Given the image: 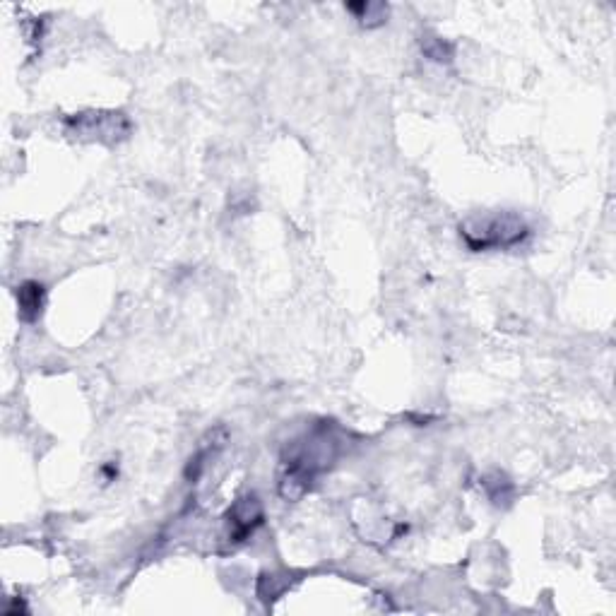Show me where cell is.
Wrapping results in <instances>:
<instances>
[{
	"mask_svg": "<svg viewBox=\"0 0 616 616\" xmlns=\"http://www.w3.org/2000/svg\"><path fill=\"white\" fill-rule=\"evenodd\" d=\"M340 455V441L328 424L316 426L304 438L289 443L282 455V472L277 479V491L284 501H299L311 491L313 482L333 467Z\"/></svg>",
	"mask_w": 616,
	"mask_h": 616,
	"instance_id": "cell-1",
	"label": "cell"
},
{
	"mask_svg": "<svg viewBox=\"0 0 616 616\" xmlns=\"http://www.w3.org/2000/svg\"><path fill=\"white\" fill-rule=\"evenodd\" d=\"M460 239L475 253L506 251L520 246L530 236V227L518 212H484L460 222Z\"/></svg>",
	"mask_w": 616,
	"mask_h": 616,
	"instance_id": "cell-2",
	"label": "cell"
},
{
	"mask_svg": "<svg viewBox=\"0 0 616 616\" xmlns=\"http://www.w3.org/2000/svg\"><path fill=\"white\" fill-rule=\"evenodd\" d=\"M63 128L75 140L118 145L128 138L133 123L123 111H80V114L63 118Z\"/></svg>",
	"mask_w": 616,
	"mask_h": 616,
	"instance_id": "cell-3",
	"label": "cell"
},
{
	"mask_svg": "<svg viewBox=\"0 0 616 616\" xmlns=\"http://www.w3.org/2000/svg\"><path fill=\"white\" fill-rule=\"evenodd\" d=\"M227 539L231 544H244L251 539L253 532L263 525L265 520V508L263 501L258 499L256 494H246L241 499H236L229 506L227 515Z\"/></svg>",
	"mask_w": 616,
	"mask_h": 616,
	"instance_id": "cell-4",
	"label": "cell"
},
{
	"mask_svg": "<svg viewBox=\"0 0 616 616\" xmlns=\"http://www.w3.org/2000/svg\"><path fill=\"white\" fill-rule=\"evenodd\" d=\"M17 316L25 323H37L44 313L46 304V289L37 280H27L17 287Z\"/></svg>",
	"mask_w": 616,
	"mask_h": 616,
	"instance_id": "cell-5",
	"label": "cell"
},
{
	"mask_svg": "<svg viewBox=\"0 0 616 616\" xmlns=\"http://www.w3.org/2000/svg\"><path fill=\"white\" fill-rule=\"evenodd\" d=\"M347 10L359 20L361 27L376 29L388 22L390 8L385 3H347Z\"/></svg>",
	"mask_w": 616,
	"mask_h": 616,
	"instance_id": "cell-6",
	"label": "cell"
},
{
	"mask_svg": "<svg viewBox=\"0 0 616 616\" xmlns=\"http://www.w3.org/2000/svg\"><path fill=\"white\" fill-rule=\"evenodd\" d=\"M419 46H422V53L429 61L434 63H450L453 61V44L446 39L436 37V34H422V39H419Z\"/></svg>",
	"mask_w": 616,
	"mask_h": 616,
	"instance_id": "cell-7",
	"label": "cell"
},
{
	"mask_svg": "<svg viewBox=\"0 0 616 616\" xmlns=\"http://www.w3.org/2000/svg\"><path fill=\"white\" fill-rule=\"evenodd\" d=\"M484 489H487L489 501L494 506H508L513 499V484L501 472H491L489 477H484Z\"/></svg>",
	"mask_w": 616,
	"mask_h": 616,
	"instance_id": "cell-8",
	"label": "cell"
}]
</instances>
